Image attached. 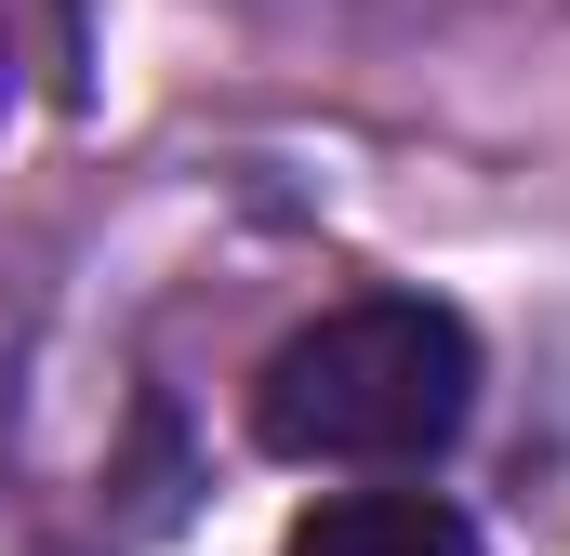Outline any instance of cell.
Returning a JSON list of instances; mask_svg holds the SVG:
<instances>
[{
  "instance_id": "cell-2",
  "label": "cell",
  "mask_w": 570,
  "mask_h": 556,
  "mask_svg": "<svg viewBox=\"0 0 570 556\" xmlns=\"http://www.w3.org/2000/svg\"><path fill=\"white\" fill-rule=\"evenodd\" d=\"M292 556H478V530L425 490H345L292 530Z\"/></svg>"
},
{
  "instance_id": "cell-1",
  "label": "cell",
  "mask_w": 570,
  "mask_h": 556,
  "mask_svg": "<svg viewBox=\"0 0 570 556\" xmlns=\"http://www.w3.org/2000/svg\"><path fill=\"white\" fill-rule=\"evenodd\" d=\"M464 411H478V345L451 305H412V291L305 318L253 371V437L279 464H438Z\"/></svg>"
}]
</instances>
